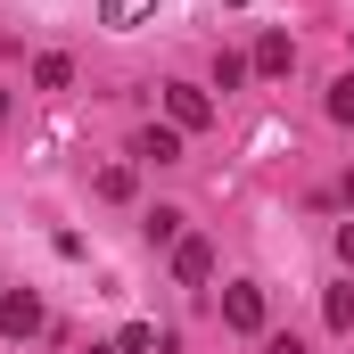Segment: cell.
<instances>
[{
    "label": "cell",
    "mask_w": 354,
    "mask_h": 354,
    "mask_svg": "<svg viewBox=\"0 0 354 354\" xmlns=\"http://www.w3.org/2000/svg\"><path fill=\"white\" fill-rule=\"evenodd\" d=\"M165 124H174V132H206V124H214V99L198 83H165Z\"/></svg>",
    "instance_id": "obj_1"
},
{
    "label": "cell",
    "mask_w": 354,
    "mask_h": 354,
    "mask_svg": "<svg viewBox=\"0 0 354 354\" xmlns=\"http://www.w3.org/2000/svg\"><path fill=\"white\" fill-rule=\"evenodd\" d=\"M223 322H231L239 338H256V330H264V288H256V280H231V288H223Z\"/></svg>",
    "instance_id": "obj_2"
},
{
    "label": "cell",
    "mask_w": 354,
    "mask_h": 354,
    "mask_svg": "<svg viewBox=\"0 0 354 354\" xmlns=\"http://www.w3.org/2000/svg\"><path fill=\"white\" fill-rule=\"evenodd\" d=\"M174 280L181 288H206L214 280V239H174Z\"/></svg>",
    "instance_id": "obj_3"
},
{
    "label": "cell",
    "mask_w": 354,
    "mask_h": 354,
    "mask_svg": "<svg viewBox=\"0 0 354 354\" xmlns=\"http://www.w3.org/2000/svg\"><path fill=\"white\" fill-rule=\"evenodd\" d=\"M33 330H41V297L33 288H8L0 297V338H33Z\"/></svg>",
    "instance_id": "obj_4"
},
{
    "label": "cell",
    "mask_w": 354,
    "mask_h": 354,
    "mask_svg": "<svg viewBox=\"0 0 354 354\" xmlns=\"http://www.w3.org/2000/svg\"><path fill=\"white\" fill-rule=\"evenodd\" d=\"M132 157H140V165H181V132L174 124H149V132L132 140Z\"/></svg>",
    "instance_id": "obj_5"
},
{
    "label": "cell",
    "mask_w": 354,
    "mask_h": 354,
    "mask_svg": "<svg viewBox=\"0 0 354 354\" xmlns=\"http://www.w3.org/2000/svg\"><path fill=\"white\" fill-rule=\"evenodd\" d=\"M248 66H256V75H288V66H297V41H288V33H264Z\"/></svg>",
    "instance_id": "obj_6"
},
{
    "label": "cell",
    "mask_w": 354,
    "mask_h": 354,
    "mask_svg": "<svg viewBox=\"0 0 354 354\" xmlns=\"http://www.w3.org/2000/svg\"><path fill=\"white\" fill-rule=\"evenodd\" d=\"M33 83H41V91H66V83H75V58H66V50H41V58H33Z\"/></svg>",
    "instance_id": "obj_7"
},
{
    "label": "cell",
    "mask_w": 354,
    "mask_h": 354,
    "mask_svg": "<svg viewBox=\"0 0 354 354\" xmlns=\"http://www.w3.org/2000/svg\"><path fill=\"white\" fill-rule=\"evenodd\" d=\"M157 0H99V25H115V33H132L140 17H149Z\"/></svg>",
    "instance_id": "obj_8"
},
{
    "label": "cell",
    "mask_w": 354,
    "mask_h": 354,
    "mask_svg": "<svg viewBox=\"0 0 354 354\" xmlns=\"http://www.w3.org/2000/svg\"><path fill=\"white\" fill-rule=\"evenodd\" d=\"M322 322L346 338V330H354V288H330V297H322Z\"/></svg>",
    "instance_id": "obj_9"
},
{
    "label": "cell",
    "mask_w": 354,
    "mask_h": 354,
    "mask_svg": "<svg viewBox=\"0 0 354 354\" xmlns=\"http://www.w3.org/2000/svg\"><path fill=\"white\" fill-rule=\"evenodd\" d=\"M248 75H256V66H248L239 50H223V58H214V91H239V83H248Z\"/></svg>",
    "instance_id": "obj_10"
},
{
    "label": "cell",
    "mask_w": 354,
    "mask_h": 354,
    "mask_svg": "<svg viewBox=\"0 0 354 354\" xmlns=\"http://www.w3.org/2000/svg\"><path fill=\"white\" fill-rule=\"evenodd\" d=\"M330 124H354V75L330 83Z\"/></svg>",
    "instance_id": "obj_11"
},
{
    "label": "cell",
    "mask_w": 354,
    "mask_h": 354,
    "mask_svg": "<svg viewBox=\"0 0 354 354\" xmlns=\"http://www.w3.org/2000/svg\"><path fill=\"white\" fill-rule=\"evenodd\" d=\"M99 198H107V206H124V198H132V174H124V165H107V174H99Z\"/></svg>",
    "instance_id": "obj_12"
},
{
    "label": "cell",
    "mask_w": 354,
    "mask_h": 354,
    "mask_svg": "<svg viewBox=\"0 0 354 354\" xmlns=\"http://www.w3.org/2000/svg\"><path fill=\"white\" fill-rule=\"evenodd\" d=\"M181 223H189L181 206H157V214H149V239H181Z\"/></svg>",
    "instance_id": "obj_13"
},
{
    "label": "cell",
    "mask_w": 354,
    "mask_h": 354,
    "mask_svg": "<svg viewBox=\"0 0 354 354\" xmlns=\"http://www.w3.org/2000/svg\"><path fill=\"white\" fill-rule=\"evenodd\" d=\"M338 256H346V264H354V223H338Z\"/></svg>",
    "instance_id": "obj_14"
},
{
    "label": "cell",
    "mask_w": 354,
    "mask_h": 354,
    "mask_svg": "<svg viewBox=\"0 0 354 354\" xmlns=\"http://www.w3.org/2000/svg\"><path fill=\"white\" fill-rule=\"evenodd\" d=\"M264 354H305V338H272V346Z\"/></svg>",
    "instance_id": "obj_15"
},
{
    "label": "cell",
    "mask_w": 354,
    "mask_h": 354,
    "mask_svg": "<svg viewBox=\"0 0 354 354\" xmlns=\"http://www.w3.org/2000/svg\"><path fill=\"white\" fill-rule=\"evenodd\" d=\"M91 354H124V346H91Z\"/></svg>",
    "instance_id": "obj_16"
},
{
    "label": "cell",
    "mask_w": 354,
    "mask_h": 354,
    "mask_svg": "<svg viewBox=\"0 0 354 354\" xmlns=\"http://www.w3.org/2000/svg\"><path fill=\"white\" fill-rule=\"evenodd\" d=\"M223 8H248V0H223Z\"/></svg>",
    "instance_id": "obj_17"
}]
</instances>
